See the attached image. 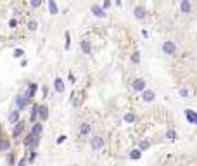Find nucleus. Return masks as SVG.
<instances>
[{
    "label": "nucleus",
    "mask_w": 197,
    "mask_h": 166,
    "mask_svg": "<svg viewBox=\"0 0 197 166\" xmlns=\"http://www.w3.org/2000/svg\"><path fill=\"white\" fill-rule=\"evenodd\" d=\"M131 62H133V64H138L140 62V52L138 50H135L133 54H131Z\"/></svg>",
    "instance_id": "412c9836"
},
{
    "label": "nucleus",
    "mask_w": 197,
    "mask_h": 166,
    "mask_svg": "<svg viewBox=\"0 0 197 166\" xmlns=\"http://www.w3.org/2000/svg\"><path fill=\"white\" fill-rule=\"evenodd\" d=\"M9 26H11V28H16V26H17V21H16V19H11V21H9Z\"/></svg>",
    "instance_id": "7c9ffc66"
},
{
    "label": "nucleus",
    "mask_w": 197,
    "mask_h": 166,
    "mask_svg": "<svg viewBox=\"0 0 197 166\" xmlns=\"http://www.w3.org/2000/svg\"><path fill=\"white\" fill-rule=\"evenodd\" d=\"M163 52L166 55H173L175 52H177V45H175V42H171V40L164 42V43H163Z\"/></svg>",
    "instance_id": "f257e3e1"
},
{
    "label": "nucleus",
    "mask_w": 197,
    "mask_h": 166,
    "mask_svg": "<svg viewBox=\"0 0 197 166\" xmlns=\"http://www.w3.org/2000/svg\"><path fill=\"white\" fill-rule=\"evenodd\" d=\"M38 118H40V121H45L49 118V107L47 106H38Z\"/></svg>",
    "instance_id": "0eeeda50"
},
{
    "label": "nucleus",
    "mask_w": 197,
    "mask_h": 166,
    "mask_svg": "<svg viewBox=\"0 0 197 166\" xmlns=\"http://www.w3.org/2000/svg\"><path fill=\"white\" fill-rule=\"evenodd\" d=\"M130 157H131V159H133V161H137V159H140V157H142V151H140V149H133V151H131V152H130Z\"/></svg>",
    "instance_id": "6ab92c4d"
},
{
    "label": "nucleus",
    "mask_w": 197,
    "mask_h": 166,
    "mask_svg": "<svg viewBox=\"0 0 197 166\" xmlns=\"http://www.w3.org/2000/svg\"><path fill=\"white\" fill-rule=\"evenodd\" d=\"M36 28H38L36 21H30V23H28V30H30V31H36Z\"/></svg>",
    "instance_id": "bb28decb"
},
{
    "label": "nucleus",
    "mask_w": 197,
    "mask_h": 166,
    "mask_svg": "<svg viewBox=\"0 0 197 166\" xmlns=\"http://www.w3.org/2000/svg\"><path fill=\"white\" fill-rule=\"evenodd\" d=\"M66 138H68V137H66V135H61V137L57 138V144H62V142H64Z\"/></svg>",
    "instance_id": "473e14b6"
},
{
    "label": "nucleus",
    "mask_w": 197,
    "mask_h": 166,
    "mask_svg": "<svg viewBox=\"0 0 197 166\" xmlns=\"http://www.w3.org/2000/svg\"><path fill=\"white\" fill-rule=\"evenodd\" d=\"M38 118V104H35L33 106V109H31V121L35 123V119Z\"/></svg>",
    "instance_id": "5701e85b"
},
{
    "label": "nucleus",
    "mask_w": 197,
    "mask_h": 166,
    "mask_svg": "<svg viewBox=\"0 0 197 166\" xmlns=\"http://www.w3.org/2000/svg\"><path fill=\"white\" fill-rule=\"evenodd\" d=\"M177 137H178V135H177V132H175V130H168V132H166V138H168V140H177Z\"/></svg>",
    "instance_id": "4be33fe9"
},
{
    "label": "nucleus",
    "mask_w": 197,
    "mask_h": 166,
    "mask_svg": "<svg viewBox=\"0 0 197 166\" xmlns=\"http://www.w3.org/2000/svg\"><path fill=\"white\" fill-rule=\"evenodd\" d=\"M109 7H111V2H109V0H105V2H104V5H102V9L105 11V9H109Z\"/></svg>",
    "instance_id": "2f4dec72"
},
{
    "label": "nucleus",
    "mask_w": 197,
    "mask_h": 166,
    "mask_svg": "<svg viewBox=\"0 0 197 166\" xmlns=\"http://www.w3.org/2000/svg\"><path fill=\"white\" fill-rule=\"evenodd\" d=\"M90 11H92V14H94L95 17H105V11H104L100 5H97V4H94Z\"/></svg>",
    "instance_id": "39448f33"
},
{
    "label": "nucleus",
    "mask_w": 197,
    "mask_h": 166,
    "mask_svg": "<svg viewBox=\"0 0 197 166\" xmlns=\"http://www.w3.org/2000/svg\"><path fill=\"white\" fill-rule=\"evenodd\" d=\"M17 121H19V111H12L11 116H9V123H11V125H16Z\"/></svg>",
    "instance_id": "a211bd4d"
},
{
    "label": "nucleus",
    "mask_w": 197,
    "mask_h": 166,
    "mask_svg": "<svg viewBox=\"0 0 197 166\" xmlns=\"http://www.w3.org/2000/svg\"><path fill=\"white\" fill-rule=\"evenodd\" d=\"M90 147L94 149V151H97V149H100V147H104V138L102 137H94V138H90Z\"/></svg>",
    "instance_id": "7ed1b4c3"
},
{
    "label": "nucleus",
    "mask_w": 197,
    "mask_h": 166,
    "mask_svg": "<svg viewBox=\"0 0 197 166\" xmlns=\"http://www.w3.org/2000/svg\"><path fill=\"white\" fill-rule=\"evenodd\" d=\"M36 88H38V85H36V83H30V87H28V92H26V99H31V97H35V94H36Z\"/></svg>",
    "instance_id": "ddd939ff"
},
{
    "label": "nucleus",
    "mask_w": 197,
    "mask_h": 166,
    "mask_svg": "<svg viewBox=\"0 0 197 166\" xmlns=\"http://www.w3.org/2000/svg\"><path fill=\"white\" fill-rule=\"evenodd\" d=\"M24 55V50L23 49H16L14 50V57H23Z\"/></svg>",
    "instance_id": "c85d7f7f"
},
{
    "label": "nucleus",
    "mask_w": 197,
    "mask_h": 166,
    "mask_svg": "<svg viewBox=\"0 0 197 166\" xmlns=\"http://www.w3.org/2000/svg\"><path fill=\"white\" fill-rule=\"evenodd\" d=\"M125 121H126V123H133V121H135V114H133V113H126V114H125Z\"/></svg>",
    "instance_id": "393cba45"
},
{
    "label": "nucleus",
    "mask_w": 197,
    "mask_h": 166,
    "mask_svg": "<svg viewBox=\"0 0 197 166\" xmlns=\"http://www.w3.org/2000/svg\"><path fill=\"white\" fill-rule=\"evenodd\" d=\"M80 47H81L83 54H86V55H90V54H92V45H90V42H88V40H81V42H80Z\"/></svg>",
    "instance_id": "423d86ee"
},
{
    "label": "nucleus",
    "mask_w": 197,
    "mask_h": 166,
    "mask_svg": "<svg viewBox=\"0 0 197 166\" xmlns=\"http://www.w3.org/2000/svg\"><path fill=\"white\" fill-rule=\"evenodd\" d=\"M180 9L183 14H190L192 11V5H190V0H182V4H180Z\"/></svg>",
    "instance_id": "9b49d317"
},
{
    "label": "nucleus",
    "mask_w": 197,
    "mask_h": 166,
    "mask_svg": "<svg viewBox=\"0 0 197 166\" xmlns=\"http://www.w3.org/2000/svg\"><path fill=\"white\" fill-rule=\"evenodd\" d=\"M149 147H150V142L149 140H142L140 142V151H147Z\"/></svg>",
    "instance_id": "a878e982"
},
{
    "label": "nucleus",
    "mask_w": 197,
    "mask_h": 166,
    "mask_svg": "<svg viewBox=\"0 0 197 166\" xmlns=\"http://www.w3.org/2000/svg\"><path fill=\"white\" fill-rule=\"evenodd\" d=\"M69 47H71V35H69V31H66V45H64V49L69 50Z\"/></svg>",
    "instance_id": "b1692460"
},
{
    "label": "nucleus",
    "mask_w": 197,
    "mask_h": 166,
    "mask_svg": "<svg viewBox=\"0 0 197 166\" xmlns=\"http://www.w3.org/2000/svg\"><path fill=\"white\" fill-rule=\"evenodd\" d=\"M90 133V125L88 123H81L80 125V135H88Z\"/></svg>",
    "instance_id": "2eb2a0df"
},
{
    "label": "nucleus",
    "mask_w": 197,
    "mask_h": 166,
    "mask_svg": "<svg viewBox=\"0 0 197 166\" xmlns=\"http://www.w3.org/2000/svg\"><path fill=\"white\" fill-rule=\"evenodd\" d=\"M49 11H50L52 16L59 14V7H57V4H55V0H49Z\"/></svg>",
    "instance_id": "4468645a"
},
{
    "label": "nucleus",
    "mask_w": 197,
    "mask_h": 166,
    "mask_svg": "<svg viewBox=\"0 0 197 166\" xmlns=\"http://www.w3.org/2000/svg\"><path fill=\"white\" fill-rule=\"evenodd\" d=\"M42 132H43V125H42V123H35V125H33L31 133H33V135H40Z\"/></svg>",
    "instance_id": "f3484780"
},
{
    "label": "nucleus",
    "mask_w": 197,
    "mask_h": 166,
    "mask_svg": "<svg viewBox=\"0 0 197 166\" xmlns=\"http://www.w3.org/2000/svg\"><path fill=\"white\" fill-rule=\"evenodd\" d=\"M42 2H43V0H30V4H31V7H35V9H38V7L42 5Z\"/></svg>",
    "instance_id": "cd10ccee"
},
{
    "label": "nucleus",
    "mask_w": 197,
    "mask_h": 166,
    "mask_svg": "<svg viewBox=\"0 0 197 166\" xmlns=\"http://www.w3.org/2000/svg\"><path fill=\"white\" fill-rule=\"evenodd\" d=\"M185 118L190 125H197V113L192 109H185Z\"/></svg>",
    "instance_id": "20e7f679"
},
{
    "label": "nucleus",
    "mask_w": 197,
    "mask_h": 166,
    "mask_svg": "<svg viewBox=\"0 0 197 166\" xmlns=\"http://www.w3.org/2000/svg\"><path fill=\"white\" fill-rule=\"evenodd\" d=\"M180 95H182V97H183V99H187V97H188V95H190V92H188V90H187V88H180Z\"/></svg>",
    "instance_id": "c756f323"
},
{
    "label": "nucleus",
    "mask_w": 197,
    "mask_h": 166,
    "mask_svg": "<svg viewBox=\"0 0 197 166\" xmlns=\"http://www.w3.org/2000/svg\"><path fill=\"white\" fill-rule=\"evenodd\" d=\"M54 88H55V92H59V94L64 92V81H62V78H55V81H54Z\"/></svg>",
    "instance_id": "f8f14e48"
},
{
    "label": "nucleus",
    "mask_w": 197,
    "mask_h": 166,
    "mask_svg": "<svg viewBox=\"0 0 197 166\" xmlns=\"http://www.w3.org/2000/svg\"><path fill=\"white\" fill-rule=\"evenodd\" d=\"M145 80H142V78H137V80H133L131 81V88H133L135 92H142V90H145Z\"/></svg>",
    "instance_id": "f03ea898"
},
{
    "label": "nucleus",
    "mask_w": 197,
    "mask_h": 166,
    "mask_svg": "<svg viewBox=\"0 0 197 166\" xmlns=\"http://www.w3.org/2000/svg\"><path fill=\"white\" fill-rule=\"evenodd\" d=\"M23 128H24V123H23V121H17V123H16V128H14V132H12V135L17 137L21 132H23Z\"/></svg>",
    "instance_id": "dca6fc26"
},
{
    "label": "nucleus",
    "mask_w": 197,
    "mask_h": 166,
    "mask_svg": "<svg viewBox=\"0 0 197 166\" xmlns=\"http://www.w3.org/2000/svg\"><path fill=\"white\" fill-rule=\"evenodd\" d=\"M133 14H135V17H137L138 21H142V19L145 17V7H142V5H138V7H135V11H133Z\"/></svg>",
    "instance_id": "9d476101"
},
{
    "label": "nucleus",
    "mask_w": 197,
    "mask_h": 166,
    "mask_svg": "<svg viewBox=\"0 0 197 166\" xmlns=\"http://www.w3.org/2000/svg\"><path fill=\"white\" fill-rule=\"evenodd\" d=\"M142 99L145 102H152V100L156 99V94L152 92V90H142Z\"/></svg>",
    "instance_id": "1a4fd4ad"
},
{
    "label": "nucleus",
    "mask_w": 197,
    "mask_h": 166,
    "mask_svg": "<svg viewBox=\"0 0 197 166\" xmlns=\"http://www.w3.org/2000/svg\"><path fill=\"white\" fill-rule=\"evenodd\" d=\"M28 100L30 99H26V97H16V106H17V109H21V111H23L26 106H28Z\"/></svg>",
    "instance_id": "6e6552de"
},
{
    "label": "nucleus",
    "mask_w": 197,
    "mask_h": 166,
    "mask_svg": "<svg viewBox=\"0 0 197 166\" xmlns=\"http://www.w3.org/2000/svg\"><path fill=\"white\" fill-rule=\"evenodd\" d=\"M11 147V142L7 140V138H2L0 140V151H7Z\"/></svg>",
    "instance_id": "aec40b11"
},
{
    "label": "nucleus",
    "mask_w": 197,
    "mask_h": 166,
    "mask_svg": "<svg viewBox=\"0 0 197 166\" xmlns=\"http://www.w3.org/2000/svg\"><path fill=\"white\" fill-rule=\"evenodd\" d=\"M26 163H28V159L23 157V159H21V163H19V166H26Z\"/></svg>",
    "instance_id": "72a5a7b5"
}]
</instances>
